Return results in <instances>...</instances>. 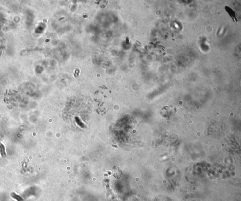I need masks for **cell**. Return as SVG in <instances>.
<instances>
[{
	"label": "cell",
	"mask_w": 241,
	"mask_h": 201,
	"mask_svg": "<svg viewBox=\"0 0 241 201\" xmlns=\"http://www.w3.org/2000/svg\"><path fill=\"white\" fill-rule=\"evenodd\" d=\"M113 175L117 179H120L123 176V173L120 169L117 166H114L113 169Z\"/></svg>",
	"instance_id": "1"
},
{
	"label": "cell",
	"mask_w": 241,
	"mask_h": 201,
	"mask_svg": "<svg viewBox=\"0 0 241 201\" xmlns=\"http://www.w3.org/2000/svg\"><path fill=\"white\" fill-rule=\"evenodd\" d=\"M226 11H227V12L229 13V15L233 18V19L234 20H235V21H237V19L236 18V17H235V12L230 8H229V7L228 6H226Z\"/></svg>",
	"instance_id": "2"
},
{
	"label": "cell",
	"mask_w": 241,
	"mask_h": 201,
	"mask_svg": "<svg viewBox=\"0 0 241 201\" xmlns=\"http://www.w3.org/2000/svg\"><path fill=\"white\" fill-rule=\"evenodd\" d=\"M11 196L12 197L13 199H16L17 201H23V199L19 195H17V194L15 193H12L11 194Z\"/></svg>",
	"instance_id": "3"
},
{
	"label": "cell",
	"mask_w": 241,
	"mask_h": 201,
	"mask_svg": "<svg viewBox=\"0 0 241 201\" xmlns=\"http://www.w3.org/2000/svg\"><path fill=\"white\" fill-rule=\"evenodd\" d=\"M64 17H62V18H61L60 19H59V20H62V19H64Z\"/></svg>",
	"instance_id": "4"
}]
</instances>
